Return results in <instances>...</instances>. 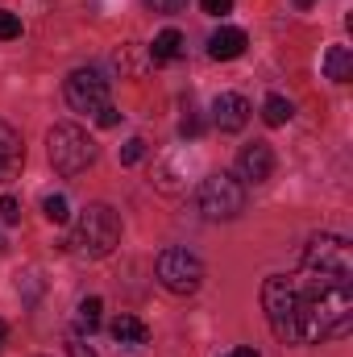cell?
I'll return each instance as SVG.
<instances>
[{
    "instance_id": "obj_1",
    "label": "cell",
    "mask_w": 353,
    "mask_h": 357,
    "mask_svg": "<svg viewBox=\"0 0 353 357\" xmlns=\"http://www.w3.org/2000/svg\"><path fill=\"white\" fill-rule=\"evenodd\" d=\"M262 307L278 341L316 345L353 328V254L345 237H312L299 270L270 274L262 282Z\"/></svg>"
},
{
    "instance_id": "obj_2",
    "label": "cell",
    "mask_w": 353,
    "mask_h": 357,
    "mask_svg": "<svg viewBox=\"0 0 353 357\" xmlns=\"http://www.w3.org/2000/svg\"><path fill=\"white\" fill-rule=\"evenodd\" d=\"M71 245L84 258H108L121 245V216L108 204H88L71 229Z\"/></svg>"
},
{
    "instance_id": "obj_3",
    "label": "cell",
    "mask_w": 353,
    "mask_h": 357,
    "mask_svg": "<svg viewBox=\"0 0 353 357\" xmlns=\"http://www.w3.org/2000/svg\"><path fill=\"white\" fill-rule=\"evenodd\" d=\"M46 146H50V167L59 175H84L91 162H96V142H91L80 125H71V121L54 125L50 137H46Z\"/></svg>"
},
{
    "instance_id": "obj_4",
    "label": "cell",
    "mask_w": 353,
    "mask_h": 357,
    "mask_svg": "<svg viewBox=\"0 0 353 357\" xmlns=\"http://www.w3.org/2000/svg\"><path fill=\"white\" fill-rule=\"evenodd\" d=\"M195 204L208 220H233L246 212V187L233 175H208L195 191Z\"/></svg>"
},
{
    "instance_id": "obj_5",
    "label": "cell",
    "mask_w": 353,
    "mask_h": 357,
    "mask_svg": "<svg viewBox=\"0 0 353 357\" xmlns=\"http://www.w3.org/2000/svg\"><path fill=\"white\" fill-rule=\"evenodd\" d=\"M154 274L171 295H195L204 282V262L191 250H163L154 262Z\"/></svg>"
},
{
    "instance_id": "obj_6",
    "label": "cell",
    "mask_w": 353,
    "mask_h": 357,
    "mask_svg": "<svg viewBox=\"0 0 353 357\" xmlns=\"http://www.w3.org/2000/svg\"><path fill=\"white\" fill-rule=\"evenodd\" d=\"M67 104L75 112H100L108 104V75L100 67H75L67 75Z\"/></svg>"
},
{
    "instance_id": "obj_7",
    "label": "cell",
    "mask_w": 353,
    "mask_h": 357,
    "mask_svg": "<svg viewBox=\"0 0 353 357\" xmlns=\"http://www.w3.org/2000/svg\"><path fill=\"white\" fill-rule=\"evenodd\" d=\"M212 121H216L220 133H237V129H246V121H250V100L237 96V91H220V96L212 100Z\"/></svg>"
},
{
    "instance_id": "obj_8",
    "label": "cell",
    "mask_w": 353,
    "mask_h": 357,
    "mask_svg": "<svg viewBox=\"0 0 353 357\" xmlns=\"http://www.w3.org/2000/svg\"><path fill=\"white\" fill-rule=\"evenodd\" d=\"M270 175H274V150H270L266 142H254V146H246V150L237 154V178H246V183H266Z\"/></svg>"
},
{
    "instance_id": "obj_9",
    "label": "cell",
    "mask_w": 353,
    "mask_h": 357,
    "mask_svg": "<svg viewBox=\"0 0 353 357\" xmlns=\"http://www.w3.org/2000/svg\"><path fill=\"white\" fill-rule=\"evenodd\" d=\"M246 46H250V38H246V29H237V25H225V29H216V33L208 38V54H212L216 63H233V59H241Z\"/></svg>"
},
{
    "instance_id": "obj_10",
    "label": "cell",
    "mask_w": 353,
    "mask_h": 357,
    "mask_svg": "<svg viewBox=\"0 0 353 357\" xmlns=\"http://www.w3.org/2000/svg\"><path fill=\"white\" fill-rule=\"evenodd\" d=\"M21 162H25V150H21V133H17L8 121H0V183L17 175V171H21Z\"/></svg>"
},
{
    "instance_id": "obj_11",
    "label": "cell",
    "mask_w": 353,
    "mask_h": 357,
    "mask_svg": "<svg viewBox=\"0 0 353 357\" xmlns=\"http://www.w3.org/2000/svg\"><path fill=\"white\" fill-rule=\"evenodd\" d=\"M324 79H333V84L353 79V50L350 46H329V54H324Z\"/></svg>"
},
{
    "instance_id": "obj_12",
    "label": "cell",
    "mask_w": 353,
    "mask_h": 357,
    "mask_svg": "<svg viewBox=\"0 0 353 357\" xmlns=\"http://www.w3.org/2000/svg\"><path fill=\"white\" fill-rule=\"evenodd\" d=\"M112 337H117L121 345H146V341H150V328H146L137 316H117V320H112Z\"/></svg>"
},
{
    "instance_id": "obj_13",
    "label": "cell",
    "mask_w": 353,
    "mask_h": 357,
    "mask_svg": "<svg viewBox=\"0 0 353 357\" xmlns=\"http://www.w3.org/2000/svg\"><path fill=\"white\" fill-rule=\"evenodd\" d=\"M179 54H183V33L179 29H163L154 38V46H150V63H171Z\"/></svg>"
},
{
    "instance_id": "obj_14",
    "label": "cell",
    "mask_w": 353,
    "mask_h": 357,
    "mask_svg": "<svg viewBox=\"0 0 353 357\" xmlns=\"http://www.w3.org/2000/svg\"><path fill=\"white\" fill-rule=\"evenodd\" d=\"M112 63H117V71H121V79H137V75L146 71V63H150V54L142 59V54H137V46H121V50L112 54Z\"/></svg>"
},
{
    "instance_id": "obj_15",
    "label": "cell",
    "mask_w": 353,
    "mask_h": 357,
    "mask_svg": "<svg viewBox=\"0 0 353 357\" xmlns=\"http://www.w3.org/2000/svg\"><path fill=\"white\" fill-rule=\"evenodd\" d=\"M100 312H104V303H100L96 295H88V299L75 307V328H80V333H96V328H100Z\"/></svg>"
},
{
    "instance_id": "obj_16",
    "label": "cell",
    "mask_w": 353,
    "mask_h": 357,
    "mask_svg": "<svg viewBox=\"0 0 353 357\" xmlns=\"http://www.w3.org/2000/svg\"><path fill=\"white\" fill-rule=\"evenodd\" d=\"M291 100H283V96H266V104H262V121L270 125V129H278V125H287L291 121Z\"/></svg>"
},
{
    "instance_id": "obj_17",
    "label": "cell",
    "mask_w": 353,
    "mask_h": 357,
    "mask_svg": "<svg viewBox=\"0 0 353 357\" xmlns=\"http://www.w3.org/2000/svg\"><path fill=\"white\" fill-rule=\"evenodd\" d=\"M42 212H46L50 225H67V220H71V204H67V195H46V199H42Z\"/></svg>"
},
{
    "instance_id": "obj_18",
    "label": "cell",
    "mask_w": 353,
    "mask_h": 357,
    "mask_svg": "<svg viewBox=\"0 0 353 357\" xmlns=\"http://www.w3.org/2000/svg\"><path fill=\"white\" fill-rule=\"evenodd\" d=\"M13 38H21V17L0 8V42H13Z\"/></svg>"
},
{
    "instance_id": "obj_19",
    "label": "cell",
    "mask_w": 353,
    "mask_h": 357,
    "mask_svg": "<svg viewBox=\"0 0 353 357\" xmlns=\"http://www.w3.org/2000/svg\"><path fill=\"white\" fill-rule=\"evenodd\" d=\"M142 154H146V142H142V137H129V142L121 146V162H125V167L142 162Z\"/></svg>"
},
{
    "instance_id": "obj_20",
    "label": "cell",
    "mask_w": 353,
    "mask_h": 357,
    "mask_svg": "<svg viewBox=\"0 0 353 357\" xmlns=\"http://www.w3.org/2000/svg\"><path fill=\"white\" fill-rule=\"evenodd\" d=\"M0 220H4V225H17V220H21V204H17V195H0Z\"/></svg>"
},
{
    "instance_id": "obj_21",
    "label": "cell",
    "mask_w": 353,
    "mask_h": 357,
    "mask_svg": "<svg viewBox=\"0 0 353 357\" xmlns=\"http://www.w3.org/2000/svg\"><path fill=\"white\" fill-rule=\"evenodd\" d=\"M200 8L208 17H225V13H233V0H200Z\"/></svg>"
},
{
    "instance_id": "obj_22",
    "label": "cell",
    "mask_w": 353,
    "mask_h": 357,
    "mask_svg": "<svg viewBox=\"0 0 353 357\" xmlns=\"http://www.w3.org/2000/svg\"><path fill=\"white\" fill-rule=\"evenodd\" d=\"M96 121H100V129H112V125L121 121V108H112V104H104V108L96 112Z\"/></svg>"
},
{
    "instance_id": "obj_23",
    "label": "cell",
    "mask_w": 353,
    "mask_h": 357,
    "mask_svg": "<svg viewBox=\"0 0 353 357\" xmlns=\"http://www.w3.org/2000/svg\"><path fill=\"white\" fill-rule=\"evenodd\" d=\"M200 129H204V125H200V116H191V112H187V116H183V125H179V133H183V137H200Z\"/></svg>"
},
{
    "instance_id": "obj_24",
    "label": "cell",
    "mask_w": 353,
    "mask_h": 357,
    "mask_svg": "<svg viewBox=\"0 0 353 357\" xmlns=\"http://www.w3.org/2000/svg\"><path fill=\"white\" fill-rule=\"evenodd\" d=\"M150 4H154V13H179L187 0H150Z\"/></svg>"
},
{
    "instance_id": "obj_25",
    "label": "cell",
    "mask_w": 353,
    "mask_h": 357,
    "mask_svg": "<svg viewBox=\"0 0 353 357\" xmlns=\"http://www.w3.org/2000/svg\"><path fill=\"white\" fill-rule=\"evenodd\" d=\"M233 357H262V354H258V349H250V345H241V349H237Z\"/></svg>"
},
{
    "instance_id": "obj_26",
    "label": "cell",
    "mask_w": 353,
    "mask_h": 357,
    "mask_svg": "<svg viewBox=\"0 0 353 357\" xmlns=\"http://www.w3.org/2000/svg\"><path fill=\"white\" fill-rule=\"evenodd\" d=\"M4 341H8V324L0 320V349H4Z\"/></svg>"
},
{
    "instance_id": "obj_27",
    "label": "cell",
    "mask_w": 353,
    "mask_h": 357,
    "mask_svg": "<svg viewBox=\"0 0 353 357\" xmlns=\"http://www.w3.org/2000/svg\"><path fill=\"white\" fill-rule=\"evenodd\" d=\"M295 4H299V8H308V4H316V0H295Z\"/></svg>"
},
{
    "instance_id": "obj_28",
    "label": "cell",
    "mask_w": 353,
    "mask_h": 357,
    "mask_svg": "<svg viewBox=\"0 0 353 357\" xmlns=\"http://www.w3.org/2000/svg\"><path fill=\"white\" fill-rule=\"evenodd\" d=\"M229 357H233V354H229Z\"/></svg>"
}]
</instances>
